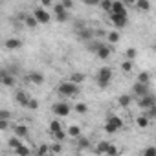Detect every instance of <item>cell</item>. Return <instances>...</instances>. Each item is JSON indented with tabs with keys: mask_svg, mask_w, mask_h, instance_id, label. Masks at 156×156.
<instances>
[{
	"mask_svg": "<svg viewBox=\"0 0 156 156\" xmlns=\"http://www.w3.org/2000/svg\"><path fill=\"white\" fill-rule=\"evenodd\" d=\"M57 92H59V96H62V98H75L77 94H79V85H75V83H72V81H64V83L59 85Z\"/></svg>",
	"mask_w": 156,
	"mask_h": 156,
	"instance_id": "cell-1",
	"label": "cell"
},
{
	"mask_svg": "<svg viewBox=\"0 0 156 156\" xmlns=\"http://www.w3.org/2000/svg\"><path fill=\"white\" fill-rule=\"evenodd\" d=\"M96 81H98L99 88H107L108 83L112 81V70H110L108 66H103V68L98 72V75H96Z\"/></svg>",
	"mask_w": 156,
	"mask_h": 156,
	"instance_id": "cell-2",
	"label": "cell"
},
{
	"mask_svg": "<svg viewBox=\"0 0 156 156\" xmlns=\"http://www.w3.org/2000/svg\"><path fill=\"white\" fill-rule=\"evenodd\" d=\"M121 127H123V119H121V118H118V116H108V119H107V125H105V130H107L108 134H114V132H118Z\"/></svg>",
	"mask_w": 156,
	"mask_h": 156,
	"instance_id": "cell-3",
	"label": "cell"
},
{
	"mask_svg": "<svg viewBox=\"0 0 156 156\" xmlns=\"http://www.w3.org/2000/svg\"><path fill=\"white\" fill-rule=\"evenodd\" d=\"M51 112L62 118V116H68V114L72 112V107H70V103H66V101H59V103H53Z\"/></svg>",
	"mask_w": 156,
	"mask_h": 156,
	"instance_id": "cell-4",
	"label": "cell"
},
{
	"mask_svg": "<svg viewBox=\"0 0 156 156\" xmlns=\"http://www.w3.org/2000/svg\"><path fill=\"white\" fill-rule=\"evenodd\" d=\"M33 17L37 19L39 24H48V22L51 20V15H50L46 9H42V8H37V9L33 11Z\"/></svg>",
	"mask_w": 156,
	"mask_h": 156,
	"instance_id": "cell-5",
	"label": "cell"
},
{
	"mask_svg": "<svg viewBox=\"0 0 156 156\" xmlns=\"http://www.w3.org/2000/svg\"><path fill=\"white\" fill-rule=\"evenodd\" d=\"M108 15H110V22L116 28H127V24H129V17L127 15H116V13H108Z\"/></svg>",
	"mask_w": 156,
	"mask_h": 156,
	"instance_id": "cell-6",
	"label": "cell"
},
{
	"mask_svg": "<svg viewBox=\"0 0 156 156\" xmlns=\"http://www.w3.org/2000/svg\"><path fill=\"white\" fill-rule=\"evenodd\" d=\"M53 13H55V19L59 22H66L68 20V9H64L61 4H53Z\"/></svg>",
	"mask_w": 156,
	"mask_h": 156,
	"instance_id": "cell-7",
	"label": "cell"
},
{
	"mask_svg": "<svg viewBox=\"0 0 156 156\" xmlns=\"http://www.w3.org/2000/svg\"><path fill=\"white\" fill-rule=\"evenodd\" d=\"M26 79H28V83H31V85H37V87L44 85V75H42L41 72H30Z\"/></svg>",
	"mask_w": 156,
	"mask_h": 156,
	"instance_id": "cell-8",
	"label": "cell"
},
{
	"mask_svg": "<svg viewBox=\"0 0 156 156\" xmlns=\"http://www.w3.org/2000/svg\"><path fill=\"white\" fill-rule=\"evenodd\" d=\"M110 13H116V15H127V6L121 2V0H112Z\"/></svg>",
	"mask_w": 156,
	"mask_h": 156,
	"instance_id": "cell-9",
	"label": "cell"
},
{
	"mask_svg": "<svg viewBox=\"0 0 156 156\" xmlns=\"http://www.w3.org/2000/svg\"><path fill=\"white\" fill-rule=\"evenodd\" d=\"M132 94L136 96V98H141V96H145V94H149V85H143V83H134V87H132Z\"/></svg>",
	"mask_w": 156,
	"mask_h": 156,
	"instance_id": "cell-10",
	"label": "cell"
},
{
	"mask_svg": "<svg viewBox=\"0 0 156 156\" xmlns=\"http://www.w3.org/2000/svg\"><path fill=\"white\" fill-rule=\"evenodd\" d=\"M138 105H140L141 108H149V107H152V105H154V96L149 92V94L138 98Z\"/></svg>",
	"mask_w": 156,
	"mask_h": 156,
	"instance_id": "cell-11",
	"label": "cell"
},
{
	"mask_svg": "<svg viewBox=\"0 0 156 156\" xmlns=\"http://www.w3.org/2000/svg\"><path fill=\"white\" fill-rule=\"evenodd\" d=\"M77 37H79V41H83V42H88V41L94 39V31L85 26V28H81V30H77Z\"/></svg>",
	"mask_w": 156,
	"mask_h": 156,
	"instance_id": "cell-12",
	"label": "cell"
},
{
	"mask_svg": "<svg viewBox=\"0 0 156 156\" xmlns=\"http://www.w3.org/2000/svg\"><path fill=\"white\" fill-rule=\"evenodd\" d=\"M110 53H112V48H110L108 44H103V42H101V46L96 50V55H98L99 59H103V61H105V59H108V57H110Z\"/></svg>",
	"mask_w": 156,
	"mask_h": 156,
	"instance_id": "cell-13",
	"label": "cell"
},
{
	"mask_svg": "<svg viewBox=\"0 0 156 156\" xmlns=\"http://www.w3.org/2000/svg\"><path fill=\"white\" fill-rule=\"evenodd\" d=\"M15 99H17V103H19L20 107H28V103H30V94L24 92V90H19V92L15 94Z\"/></svg>",
	"mask_w": 156,
	"mask_h": 156,
	"instance_id": "cell-14",
	"label": "cell"
},
{
	"mask_svg": "<svg viewBox=\"0 0 156 156\" xmlns=\"http://www.w3.org/2000/svg\"><path fill=\"white\" fill-rule=\"evenodd\" d=\"M20 19L24 20V24H26L28 28H37V26H39V22H37V19H35L33 15H26V13H20Z\"/></svg>",
	"mask_w": 156,
	"mask_h": 156,
	"instance_id": "cell-15",
	"label": "cell"
},
{
	"mask_svg": "<svg viewBox=\"0 0 156 156\" xmlns=\"http://www.w3.org/2000/svg\"><path fill=\"white\" fill-rule=\"evenodd\" d=\"M4 46H6L8 50H19V48L22 46V41H20V39H8V41L4 42Z\"/></svg>",
	"mask_w": 156,
	"mask_h": 156,
	"instance_id": "cell-16",
	"label": "cell"
},
{
	"mask_svg": "<svg viewBox=\"0 0 156 156\" xmlns=\"http://www.w3.org/2000/svg\"><path fill=\"white\" fill-rule=\"evenodd\" d=\"M13 130H15V136H19L20 140L28 138V127L26 125H13Z\"/></svg>",
	"mask_w": 156,
	"mask_h": 156,
	"instance_id": "cell-17",
	"label": "cell"
},
{
	"mask_svg": "<svg viewBox=\"0 0 156 156\" xmlns=\"http://www.w3.org/2000/svg\"><path fill=\"white\" fill-rule=\"evenodd\" d=\"M2 85H4V87H15V85H17V79H15V75L6 72L4 79H2Z\"/></svg>",
	"mask_w": 156,
	"mask_h": 156,
	"instance_id": "cell-18",
	"label": "cell"
},
{
	"mask_svg": "<svg viewBox=\"0 0 156 156\" xmlns=\"http://www.w3.org/2000/svg\"><path fill=\"white\" fill-rule=\"evenodd\" d=\"M85 79H87V75H85V73H81V72H75V73H72V77H70V81H72V83H75V85L85 83Z\"/></svg>",
	"mask_w": 156,
	"mask_h": 156,
	"instance_id": "cell-19",
	"label": "cell"
},
{
	"mask_svg": "<svg viewBox=\"0 0 156 156\" xmlns=\"http://www.w3.org/2000/svg\"><path fill=\"white\" fill-rule=\"evenodd\" d=\"M77 145H79V149H88L90 147V140L79 134V136H77Z\"/></svg>",
	"mask_w": 156,
	"mask_h": 156,
	"instance_id": "cell-20",
	"label": "cell"
},
{
	"mask_svg": "<svg viewBox=\"0 0 156 156\" xmlns=\"http://www.w3.org/2000/svg\"><path fill=\"white\" fill-rule=\"evenodd\" d=\"M134 4L138 6V9H140V11H149V9H151V4H149V0H136Z\"/></svg>",
	"mask_w": 156,
	"mask_h": 156,
	"instance_id": "cell-21",
	"label": "cell"
},
{
	"mask_svg": "<svg viewBox=\"0 0 156 156\" xmlns=\"http://www.w3.org/2000/svg\"><path fill=\"white\" fill-rule=\"evenodd\" d=\"M79 134H81V127H79V125H70V127H68V136L77 138Z\"/></svg>",
	"mask_w": 156,
	"mask_h": 156,
	"instance_id": "cell-22",
	"label": "cell"
},
{
	"mask_svg": "<svg viewBox=\"0 0 156 156\" xmlns=\"http://www.w3.org/2000/svg\"><path fill=\"white\" fill-rule=\"evenodd\" d=\"M138 81L143 83V85H149V83H151V73H149V72H141V73L138 75Z\"/></svg>",
	"mask_w": 156,
	"mask_h": 156,
	"instance_id": "cell-23",
	"label": "cell"
},
{
	"mask_svg": "<svg viewBox=\"0 0 156 156\" xmlns=\"http://www.w3.org/2000/svg\"><path fill=\"white\" fill-rule=\"evenodd\" d=\"M118 103H119L121 107H129V105L132 103V98H130V96H127V94H123V96H119Z\"/></svg>",
	"mask_w": 156,
	"mask_h": 156,
	"instance_id": "cell-24",
	"label": "cell"
},
{
	"mask_svg": "<svg viewBox=\"0 0 156 156\" xmlns=\"http://www.w3.org/2000/svg\"><path fill=\"white\" fill-rule=\"evenodd\" d=\"M136 125H138L140 129H147V127H149V118H147V116H140V118L136 119Z\"/></svg>",
	"mask_w": 156,
	"mask_h": 156,
	"instance_id": "cell-25",
	"label": "cell"
},
{
	"mask_svg": "<svg viewBox=\"0 0 156 156\" xmlns=\"http://www.w3.org/2000/svg\"><path fill=\"white\" fill-rule=\"evenodd\" d=\"M103 11H107V13H110V6H112V0H99V4H98Z\"/></svg>",
	"mask_w": 156,
	"mask_h": 156,
	"instance_id": "cell-26",
	"label": "cell"
},
{
	"mask_svg": "<svg viewBox=\"0 0 156 156\" xmlns=\"http://www.w3.org/2000/svg\"><path fill=\"white\" fill-rule=\"evenodd\" d=\"M107 39H108V42L116 44V42H119V33H118V31H110V33L107 35Z\"/></svg>",
	"mask_w": 156,
	"mask_h": 156,
	"instance_id": "cell-27",
	"label": "cell"
},
{
	"mask_svg": "<svg viewBox=\"0 0 156 156\" xmlns=\"http://www.w3.org/2000/svg\"><path fill=\"white\" fill-rule=\"evenodd\" d=\"M51 136H53V140H57V141H62V140L66 138V132L61 129V130H55V132H51Z\"/></svg>",
	"mask_w": 156,
	"mask_h": 156,
	"instance_id": "cell-28",
	"label": "cell"
},
{
	"mask_svg": "<svg viewBox=\"0 0 156 156\" xmlns=\"http://www.w3.org/2000/svg\"><path fill=\"white\" fill-rule=\"evenodd\" d=\"M20 143H22V141H20V138H19V136H15V138H11V140L8 141V145H9L11 149H17V147L20 145Z\"/></svg>",
	"mask_w": 156,
	"mask_h": 156,
	"instance_id": "cell-29",
	"label": "cell"
},
{
	"mask_svg": "<svg viewBox=\"0 0 156 156\" xmlns=\"http://www.w3.org/2000/svg\"><path fill=\"white\" fill-rule=\"evenodd\" d=\"M107 147H108V141H101V143L98 145L96 152H98V154H105V152H107Z\"/></svg>",
	"mask_w": 156,
	"mask_h": 156,
	"instance_id": "cell-30",
	"label": "cell"
},
{
	"mask_svg": "<svg viewBox=\"0 0 156 156\" xmlns=\"http://www.w3.org/2000/svg\"><path fill=\"white\" fill-rule=\"evenodd\" d=\"M75 112H79V114H87L88 112V107L85 103H77L75 105Z\"/></svg>",
	"mask_w": 156,
	"mask_h": 156,
	"instance_id": "cell-31",
	"label": "cell"
},
{
	"mask_svg": "<svg viewBox=\"0 0 156 156\" xmlns=\"http://www.w3.org/2000/svg\"><path fill=\"white\" fill-rule=\"evenodd\" d=\"M15 152H17V154H30L31 151H30V149H28L26 145H22V143H20V145H19V147L15 149Z\"/></svg>",
	"mask_w": 156,
	"mask_h": 156,
	"instance_id": "cell-32",
	"label": "cell"
},
{
	"mask_svg": "<svg viewBox=\"0 0 156 156\" xmlns=\"http://www.w3.org/2000/svg\"><path fill=\"white\" fill-rule=\"evenodd\" d=\"M121 70H123L125 73H129V72L132 70V62H130V61H123V62H121Z\"/></svg>",
	"mask_w": 156,
	"mask_h": 156,
	"instance_id": "cell-33",
	"label": "cell"
},
{
	"mask_svg": "<svg viewBox=\"0 0 156 156\" xmlns=\"http://www.w3.org/2000/svg\"><path fill=\"white\" fill-rule=\"evenodd\" d=\"M61 6H62L64 9H68V11H70V9L73 8V0H61Z\"/></svg>",
	"mask_w": 156,
	"mask_h": 156,
	"instance_id": "cell-34",
	"label": "cell"
},
{
	"mask_svg": "<svg viewBox=\"0 0 156 156\" xmlns=\"http://www.w3.org/2000/svg\"><path fill=\"white\" fill-rule=\"evenodd\" d=\"M9 121H11V119H2V118H0V130H8V129L11 127Z\"/></svg>",
	"mask_w": 156,
	"mask_h": 156,
	"instance_id": "cell-35",
	"label": "cell"
},
{
	"mask_svg": "<svg viewBox=\"0 0 156 156\" xmlns=\"http://www.w3.org/2000/svg\"><path fill=\"white\" fill-rule=\"evenodd\" d=\"M136 55H138V51H136L134 48H129V50H127V53H125V57H127L129 61H132V59H134Z\"/></svg>",
	"mask_w": 156,
	"mask_h": 156,
	"instance_id": "cell-36",
	"label": "cell"
},
{
	"mask_svg": "<svg viewBox=\"0 0 156 156\" xmlns=\"http://www.w3.org/2000/svg\"><path fill=\"white\" fill-rule=\"evenodd\" d=\"M61 129H62V125L59 121H51L50 123V132H55V130H61Z\"/></svg>",
	"mask_w": 156,
	"mask_h": 156,
	"instance_id": "cell-37",
	"label": "cell"
},
{
	"mask_svg": "<svg viewBox=\"0 0 156 156\" xmlns=\"http://www.w3.org/2000/svg\"><path fill=\"white\" fill-rule=\"evenodd\" d=\"M28 108H31V110H35V108H39V101H37L35 98H30V103H28Z\"/></svg>",
	"mask_w": 156,
	"mask_h": 156,
	"instance_id": "cell-38",
	"label": "cell"
},
{
	"mask_svg": "<svg viewBox=\"0 0 156 156\" xmlns=\"http://www.w3.org/2000/svg\"><path fill=\"white\" fill-rule=\"evenodd\" d=\"M0 118H2V119H11L13 116H11V112H9V110L2 108V110H0Z\"/></svg>",
	"mask_w": 156,
	"mask_h": 156,
	"instance_id": "cell-39",
	"label": "cell"
},
{
	"mask_svg": "<svg viewBox=\"0 0 156 156\" xmlns=\"http://www.w3.org/2000/svg\"><path fill=\"white\" fill-rule=\"evenodd\" d=\"M118 152H119V151H118L114 145H110V143H108V147H107V152H105V154H110V156H114V154H118Z\"/></svg>",
	"mask_w": 156,
	"mask_h": 156,
	"instance_id": "cell-40",
	"label": "cell"
},
{
	"mask_svg": "<svg viewBox=\"0 0 156 156\" xmlns=\"http://www.w3.org/2000/svg\"><path fill=\"white\" fill-rule=\"evenodd\" d=\"M61 151H62L61 143H55V145H51V147H50V152H61Z\"/></svg>",
	"mask_w": 156,
	"mask_h": 156,
	"instance_id": "cell-41",
	"label": "cell"
},
{
	"mask_svg": "<svg viewBox=\"0 0 156 156\" xmlns=\"http://www.w3.org/2000/svg\"><path fill=\"white\" fill-rule=\"evenodd\" d=\"M37 151H39V154H46V152H50V147H46V145H41Z\"/></svg>",
	"mask_w": 156,
	"mask_h": 156,
	"instance_id": "cell-42",
	"label": "cell"
},
{
	"mask_svg": "<svg viewBox=\"0 0 156 156\" xmlns=\"http://www.w3.org/2000/svg\"><path fill=\"white\" fill-rule=\"evenodd\" d=\"M83 4H87V6H98L99 0H83Z\"/></svg>",
	"mask_w": 156,
	"mask_h": 156,
	"instance_id": "cell-43",
	"label": "cell"
},
{
	"mask_svg": "<svg viewBox=\"0 0 156 156\" xmlns=\"http://www.w3.org/2000/svg\"><path fill=\"white\" fill-rule=\"evenodd\" d=\"M143 154H145V156H151V154H156V149H154V147H149V149H147V151H145Z\"/></svg>",
	"mask_w": 156,
	"mask_h": 156,
	"instance_id": "cell-44",
	"label": "cell"
},
{
	"mask_svg": "<svg viewBox=\"0 0 156 156\" xmlns=\"http://www.w3.org/2000/svg\"><path fill=\"white\" fill-rule=\"evenodd\" d=\"M41 4H42V6H46V8H50V6L53 4V0H41Z\"/></svg>",
	"mask_w": 156,
	"mask_h": 156,
	"instance_id": "cell-45",
	"label": "cell"
},
{
	"mask_svg": "<svg viewBox=\"0 0 156 156\" xmlns=\"http://www.w3.org/2000/svg\"><path fill=\"white\" fill-rule=\"evenodd\" d=\"M4 75H6V70H0V85H2V79H4Z\"/></svg>",
	"mask_w": 156,
	"mask_h": 156,
	"instance_id": "cell-46",
	"label": "cell"
},
{
	"mask_svg": "<svg viewBox=\"0 0 156 156\" xmlns=\"http://www.w3.org/2000/svg\"><path fill=\"white\" fill-rule=\"evenodd\" d=\"M121 2H123V4H127V6H129V4H134V2H136V0H121Z\"/></svg>",
	"mask_w": 156,
	"mask_h": 156,
	"instance_id": "cell-47",
	"label": "cell"
},
{
	"mask_svg": "<svg viewBox=\"0 0 156 156\" xmlns=\"http://www.w3.org/2000/svg\"><path fill=\"white\" fill-rule=\"evenodd\" d=\"M0 6H2V2H0Z\"/></svg>",
	"mask_w": 156,
	"mask_h": 156,
	"instance_id": "cell-48",
	"label": "cell"
}]
</instances>
